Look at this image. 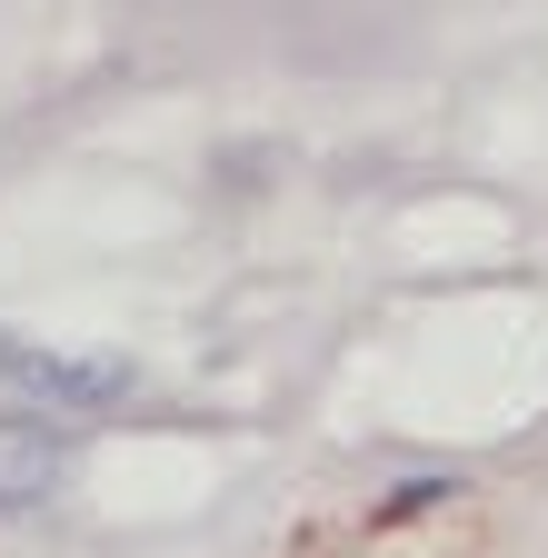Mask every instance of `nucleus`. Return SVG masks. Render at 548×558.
<instances>
[{"label":"nucleus","instance_id":"nucleus-1","mask_svg":"<svg viewBox=\"0 0 548 558\" xmlns=\"http://www.w3.org/2000/svg\"><path fill=\"white\" fill-rule=\"evenodd\" d=\"M0 389H21L40 409H120L141 389V360L130 349H60L31 329H0Z\"/></svg>","mask_w":548,"mask_h":558},{"label":"nucleus","instance_id":"nucleus-2","mask_svg":"<svg viewBox=\"0 0 548 558\" xmlns=\"http://www.w3.org/2000/svg\"><path fill=\"white\" fill-rule=\"evenodd\" d=\"M71 429L60 418H40V409H0V519H31V509H50L60 488H71Z\"/></svg>","mask_w":548,"mask_h":558}]
</instances>
